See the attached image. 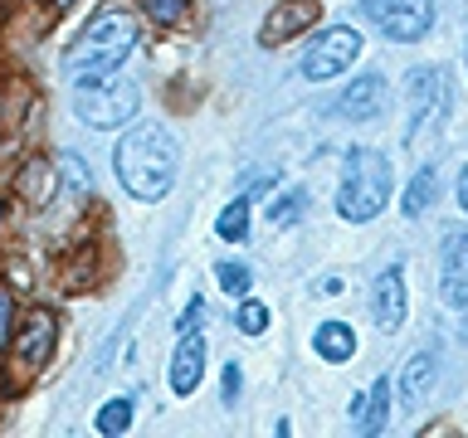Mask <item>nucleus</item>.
I'll return each instance as SVG.
<instances>
[{"label": "nucleus", "instance_id": "f8f14e48", "mask_svg": "<svg viewBox=\"0 0 468 438\" xmlns=\"http://www.w3.org/2000/svg\"><path fill=\"white\" fill-rule=\"evenodd\" d=\"M200 375H205V341H200V336H190V331H181L176 356H171V390L190 394L200 385Z\"/></svg>", "mask_w": 468, "mask_h": 438}, {"label": "nucleus", "instance_id": "1a4fd4ad", "mask_svg": "<svg viewBox=\"0 0 468 438\" xmlns=\"http://www.w3.org/2000/svg\"><path fill=\"white\" fill-rule=\"evenodd\" d=\"M371 317H376L380 331H400V321H405V273L395 268V263L371 287Z\"/></svg>", "mask_w": 468, "mask_h": 438}, {"label": "nucleus", "instance_id": "aec40b11", "mask_svg": "<svg viewBox=\"0 0 468 438\" xmlns=\"http://www.w3.org/2000/svg\"><path fill=\"white\" fill-rule=\"evenodd\" d=\"M127 423H132V400H108L98 409V433H127Z\"/></svg>", "mask_w": 468, "mask_h": 438}, {"label": "nucleus", "instance_id": "dca6fc26", "mask_svg": "<svg viewBox=\"0 0 468 438\" xmlns=\"http://www.w3.org/2000/svg\"><path fill=\"white\" fill-rule=\"evenodd\" d=\"M15 185H20V195H25L29 204H49V200H54V171L44 166V161H29Z\"/></svg>", "mask_w": 468, "mask_h": 438}, {"label": "nucleus", "instance_id": "c756f323", "mask_svg": "<svg viewBox=\"0 0 468 438\" xmlns=\"http://www.w3.org/2000/svg\"><path fill=\"white\" fill-rule=\"evenodd\" d=\"M366 400H371V394H351V419L366 414Z\"/></svg>", "mask_w": 468, "mask_h": 438}, {"label": "nucleus", "instance_id": "473e14b6", "mask_svg": "<svg viewBox=\"0 0 468 438\" xmlns=\"http://www.w3.org/2000/svg\"><path fill=\"white\" fill-rule=\"evenodd\" d=\"M0 214H5V210H0Z\"/></svg>", "mask_w": 468, "mask_h": 438}, {"label": "nucleus", "instance_id": "4468645a", "mask_svg": "<svg viewBox=\"0 0 468 438\" xmlns=\"http://www.w3.org/2000/svg\"><path fill=\"white\" fill-rule=\"evenodd\" d=\"M313 350L322 360H332V365H342L356 356V331L346 327V321H322V327L313 331Z\"/></svg>", "mask_w": 468, "mask_h": 438}, {"label": "nucleus", "instance_id": "2f4dec72", "mask_svg": "<svg viewBox=\"0 0 468 438\" xmlns=\"http://www.w3.org/2000/svg\"><path fill=\"white\" fill-rule=\"evenodd\" d=\"M463 58H468V49H463Z\"/></svg>", "mask_w": 468, "mask_h": 438}, {"label": "nucleus", "instance_id": "423d86ee", "mask_svg": "<svg viewBox=\"0 0 468 438\" xmlns=\"http://www.w3.org/2000/svg\"><path fill=\"white\" fill-rule=\"evenodd\" d=\"M361 5L395 44H415L434 29V0H361Z\"/></svg>", "mask_w": 468, "mask_h": 438}, {"label": "nucleus", "instance_id": "bb28decb", "mask_svg": "<svg viewBox=\"0 0 468 438\" xmlns=\"http://www.w3.org/2000/svg\"><path fill=\"white\" fill-rule=\"evenodd\" d=\"M239 380H244V370H239V365H225V404H234V400H239Z\"/></svg>", "mask_w": 468, "mask_h": 438}, {"label": "nucleus", "instance_id": "20e7f679", "mask_svg": "<svg viewBox=\"0 0 468 438\" xmlns=\"http://www.w3.org/2000/svg\"><path fill=\"white\" fill-rule=\"evenodd\" d=\"M142 108V93H137V83L132 78H98V83H83L79 88V122L88 127H98V131H112V127H127L132 117H137Z\"/></svg>", "mask_w": 468, "mask_h": 438}, {"label": "nucleus", "instance_id": "a211bd4d", "mask_svg": "<svg viewBox=\"0 0 468 438\" xmlns=\"http://www.w3.org/2000/svg\"><path fill=\"white\" fill-rule=\"evenodd\" d=\"M215 234H219V239H229V244L249 239V195L219 210V219H215Z\"/></svg>", "mask_w": 468, "mask_h": 438}, {"label": "nucleus", "instance_id": "0eeeda50", "mask_svg": "<svg viewBox=\"0 0 468 438\" xmlns=\"http://www.w3.org/2000/svg\"><path fill=\"white\" fill-rule=\"evenodd\" d=\"M439 297L449 312H468V234L453 229L444 234L439 248Z\"/></svg>", "mask_w": 468, "mask_h": 438}, {"label": "nucleus", "instance_id": "39448f33", "mask_svg": "<svg viewBox=\"0 0 468 438\" xmlns=\"http://www.w3.org/2000/svg\"><path fill=\"white\" fill-rule=\"evenodd\" d=\"M356 54H361V35H356L351 25L322 29V35L307 44V54H303V78H307V83L336 78V73H346L351 64H356Z\"/></svg>", "mask_w": 468, "mask_h": 438}, {"label": "nucleus", "instance_id": "a878e982", "mask_svg": "<svg viewBox=\"0 0 468 438\" xmlns=\"http://www.w3.org/2000/svg\"><path fill=\"white\" fill-rule=\"evenodd\" d=\"M10 317H15V302H10V292L0 287V346L10 341Z\"/></svg>", "mask_w": 468, "mask_h": 438}, {"label": "nucleus", "instance_id": "f3484780", "mask_svg": "<svg viewBox=\"0 0 468 438\" xmlns=\"http://www.w3.org/2000/svg\"><path fill=\"white\" fill-rule=\"evenodd\" d=\"M386 414H390V375H380L371 385V400H366L361 433H380V429H386Z\"/></svg>", "mask_w": 468, "mask_h": 438}, {"label": "nucleus", "instance_id": "f257e3e1", "mask_svg": "<svg viewBox=\"0 0 468 438\" xmlns=\"http://www.w3.org/2000/svg\"><path fill=\"white\" fill-rule=\"evenodd\" d=\"M112 166H117V181H122L137 200H161V195H171L181 156H176V141H171L166 127L142 122L117 141Z\"/></svg>", "mask_w": 468, "mask_h": 438}, {"label": "nucleus", "instance_id": "393cba45", "mask_svg": "<svg viewBox=\"0 0 468 438\" xmlns=\"http://www.w3.org/2000/svg\"><path fill=\"white\" fill-rule=\"evenodd\" d=\"M58 166H64V175H69V185H73V190H88V185H93V175H88V166H83L79 156H64Z\"/></svg>", "mask_w": 468, "mask_h": 438}, {"label": "nucleus", "instance_id": "cd10ccee", "mask_svg": "<svg viewBox=\"0 0 468 438\" xmlns=\"http://www.w3.org/2000/svg\"><path fill=\"white\" fill-rule=\"evenodd\" d=\"M200 317H205V302L196 297V302H190L186 312H181V331H190V327H200Z\"/></svg>", "mask_w": 468, "mask_h": 438}, {"label": "nucleus", "instance_id": "5701e85b", "mask_svg": "<svg viewBox=\"0 0 468 438\" xmlns=\"http://www.w3.org/2000/svg\"><path fill=\"white\" fill-rule=\"evenodd\" d=\"M142 10L152 15L156 25H176L186 15V0H142Z\"/></svg>", "mask_w": 468, "mask_h": 438}, {"label": "nucleus", "instance_id": "9b49d317", "mask_svg": "<svg viewBox=\"0 0 468 438\" xmlns=\"http://www.w3.org/2000/svg\"><path fill=\"white\" fill-rule=\"evenodd\" d=\"M313 20H317V0H283V5H273L269 20H263V44L298 39L303 29H313Z\"/></svg>", "mask_w": 468, "mask_h": 438}, {"label": "nucleus", "instance_id": "7c9ffc66", "mask_svg": "<svg viewBox=\"0 0 468 438\" xmlns=\"http://www.w3.org/2000/svg\"><path fill=\"white\" fill-rule=\"evenodd\" d=\"M64 5H73V0H54V10H64Z\"/></svg>", "mask_w": 468, "mask_h": 438}, {"label": "nucleus", "instance_id": "ddd939ff", "mask_svg": "<svg viewBox=\"0 0 468 438\" xmlns=\"http://www.w3.org/2000/svg\"><path fill=\"white\" fill-rule=\"evenodd\" d=\"M49 350H54V312L35 307V312L25 317V331H20V356H25L29 365H39Z\"/></svg>", "mask_w": 468, "mask_h": 438}, {"label": "nucleus", "instance_id": "6ab92c4d", "mask_svg": "<svg viewBox=\"0 0 468 438\" xmlns=\"http://www.w3.org/2000/svg\"><path fill=\"white\" fill-rule=\"evenodd\" d=\"M430 204H434V166H420L415 181H410V190H405V214L420 219Z\"/></svg>", "mask_w": 468, "mask_h": 438}, {"label": "nucleus", "instance_id": "2eb2a0df", "mask_svg": "<svg viewBox=\"0 0 468 438\" xmlns=\"http://www.w3.org/2000/svg\"><path fill=\"white\" fill-rule=\"evenodd\" d=\"M430 385H434V356H430V350H420V356L405 365V375H400V400L415 409V404H424Z\"/></svg>", "mask_w": 468, "mask_h": 438}, {"label": "nucleus", "instance_id": "f03ea898", "mask_svg": "<svg viewBox=\"0 0 468 438\" xmlns=\"http://www.w3.org/2000/svg\"><path fill=\"white\" fill-rule=\"evenodd\" d=\"M137 49V15L122 10V5H108L98 10L88 29L79 35V44L69 49V73L73 83H98V78H112L122 68V58Z\"/></svg>", "mask_w": 468, "mask_h": 438}, {"label": "nucleus", "instance_id": "7ed1b4c3", "mask_svg": "<svg viewBox=\"0 0 468 438\" xmlns=\"http://www.w3.org/2000/svg\"><path fill=\"white\" fill-rule=\"evenodd\" d=\"M390 200V161L371 146H351L342 161V190H336V214L351 224H366L386 210Z\"/></svg>", "mask_w": 468, "mask_h": 438}, {"label": "nucleus", "instance_id": "b1692460", "mask_svg": "<svg viewBox=\"0 0 468 438\" xmlns=\"http://www.w3.org/2000/svg\"><path fill=\"white\" fill-rule=\"evenodd\" d=\"M263 327H269V307H263V302H244L239 307V331L244 336H259Z\"/></svg>", "mask_w": 468, "mask_h": 438}, {"label": "nucleus", "instance_id": "6e6552de", "mask_svg": "<svg viewBox=\"0 0 468 438\" xmlns=\"http://www.w3.org/2000/svg\"><path fill=\"white\" fill-rule=\"evenodd\" d=\"M405 88H410V127H405V141H415L420 131L439 117V108H444V73H439V68H415Z\"/></svg>", "mask_w": 468, "mask_h": 438}, {"label": "nucleus", "instance_id": "4be33fe9", "mask_svg": "<svg viewBox=\"0 0 468 438\" xmlns=\"http://www.w3.org/2000/svg\"><path fill=\"white\" fill-rule=\"evenodd\" d=\"M215 277H219V287H225L229 297H234V292H249V268H244V263H219Z\"/></svg>", "mask_w": 468, "mask_h": 438}, {"label": "nucleus", "instance_id": "412c9836", "mask_svg": "<svg viewBox=\"0 0 468 438\" xmlns=\"http://www.w3.org/2000/svg\"><path fill=\"white\" fill-rule=\"evenodd\" d=\"M303 210H307V195H303L298 185H292L283 200H273V204H269V219H273V224H283V229H288V224H298V219H303Z\"/></svg>", "mask_w": 468, "mask_h": 438}, {"label": "nucleus", "instance_id": "c85d7f7f", "mask_svg": "<svg viewBox=\"0 0 468 438\" xmlns=\"http://www.w3.org/2000/svg\"><path fill=\"white\" fill-rule=\"evenodd\" d=\"M459 204H463V214H468V166L459 171Z\"/></svg>", "mask_w": 468, "mask_h": 438}, {"label": "nucleus", "instance_id": "9d476101", "mask_svg": "<svg viewBox=\"0 0 468 438\" xmlns=\"http://www.w3.org/2000/svg\"><path fill=\"white\" fill-rule=\"evenodd\" d=\"M380 108H386V78H380V73H361V78H351L342 88V98H336V112L351 117V122H371Z\"/></svg>", "mask_w": 468, "mask_h": 438}]
</instances>
